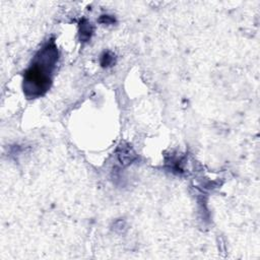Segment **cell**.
<instances>
[{
  "label": "cell",
  "instance_id": "1",
  "mask_svg": "<svg viewBox=\"0 0 260 260\" xmlns=\"http://www.w3.org/2000/svg\"><path fill=\"white\" fill-rule=\"evenodd\" d=\"M58 61V49L53 41L47 43L34 57L23 76V91L29 99L39 98L51 86L52 76Z\"/></svg>",
  "mask_w": 260,
  "mask_h": 260
},
{
  "label": "cell",
  "instance_id": "2",
  "mask_svg": "<svg viewBox=\"0 0 260 260\" xmlns=\"http://www.w3.org/2000/svg\"><path fill=\"white\" fill-rule=\"evenodd\" d=\"M90 25L88 24V22L86 24H81V36L82 38H85V39H88L90 37V32H91V29L89 27Z\"/></svg>",
  "mask_w": 260,
  "mask_h": 260
}]
</instances>
